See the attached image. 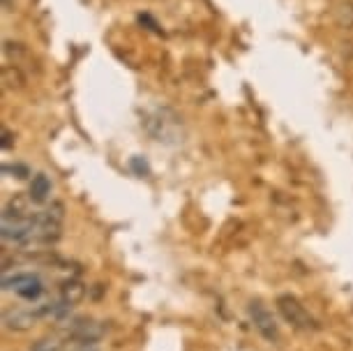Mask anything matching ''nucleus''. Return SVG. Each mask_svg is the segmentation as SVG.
<instances>
[{
	"mask_svg": "<svg viewBox=\"0 0 353 351\" xmlns=\"http://www.w3.org/2000/svg\"><path fill=\"white\" fill-rule=\"evenodd\" d=\"M77 351H88V347H79Z\"/></svg>",
	"mask_w": 353,
	"mask_h": 351,
	"instance_id": "nucleus-13",
	"label": "nucleus"
},
{
	"mask_svg": "<svg viewBox=\"0 0 353 351\" xmlns=\"http://www.w3.org/2000/svg\"><path fill=\"white\" fill-rule=\"evenodd\" d=\"M35 321H37L35 310L10 308L3 312V323H5V328H10V330H28Z\"/></svg>",
	"mask_w": 353,
	"mask_h": 351,
	"instance_id": "nucleus-5",
	"label": "nucleus"
},
{
	"mask_svg": "<svg viewBox=\"0 0 353 351\" xmlns=\"http://www.w3.org/2000/svg\"><path fill=\"white\" fill-rule=\"evenodd\" d=\"M28 197L32 203H37V206H42L51 199V178L46 174H35L30 181V188H28Z\"/></svg>",
	"mask_w": 353,
	"mask_h": 351,
	"instance_id": "nucleus-6",
	"label": "nucleus"
},
{
	"mask_svg": "<svg viewBox=\"0 0 353 351\" xmlns=\"http://www.w3.org/2000/svg\"><path fill=\"white\" fill-rule=\"evenodd\" d=\"M12 139H14V134H12V132L3 125V150H10L12 148Z\"/></svg>",
	"mask_w": 353,
	"mask_h": 351,
	"instance_id": "nucleus-12",
	"label": "nucleus"
},
{
	"mask_svg": "<svg viewBox=\"0 0 353 351\" xmlns=\"http://www.w3.org/2000/svg\"><path fill=\"white\" fill-rule=\"evenodd\" d=\"M65 347V342L61 340V337H56V335H49V337H42V340H37L35 344H32V349L30 351H63Z\"/></svg>",
	"mask_w": 353,
	"mask_h": 351,
	"instance_id": "nucleus-10",
	"label": "nucleus"
},
{
	"mask_svg": "<svg viewBox=\"0 0 353 351\" xmlns=\"http://www.w3.org/2000/svg\"><path fill=\"white\" fill-rule=\"evenodd\" d=\"M3 174L5 176H8V174H14V178H21V181H23V178H28L30 176V169L28 167H26V164H5V167H3Z\"/></svg>",
	"mask_w": 353,
	"mask_h": 351,
	"instance_id": "nucleus-11",
	"label": "nucleus"
},
{
	"mask_svg": "<svg viewBox=\"0 0 353 351\" xmlns=\"http://www.w3.org/2000/svg\"><path fill=\"white\" fill-rule=\"evenodd\" d=\"M85 284L81 280H74V277H70V280H65L61 284V291H58V296H61V301L65 305H77V303H81L85 298Z\"/></svg>",
	"mask_w": 353,
	"mask_h": 351,
	"instance_id": "nucleus-7",
	"label": "nucleus"
},
{
	"mask_svg": "<svg viewBox=\"0 0 353 351\" xmlns=\"http://www.w3.org/2000/svg\"><path fill=\"white\" fill-rule=\"evenodd\" d=\"M3 289L14 291L19 298H23V301H32V303H37L46 291L44 282L39 280V275H32V273L3 275Z\"/></svg>",
	"mask_w": 353,
	"mask_h": 351,
	"instance_id": "nucleus-2",
	"label": "nucleus"
},
{
	"mask_svg": "<svg viewBox=\"0 0 353 351\" xmlns=\"http://www.w3.org/2000/svg\"><path fill=\"white\" fill-rule=\"evenodd\" d=\"M0 77H3V88L5 90H21L23 86H26L23 70L19 68V65H14V63L3 65V70H0Z\"/></svg>",
	"mask_w": 353,
	"mask_h": 351,
	"instance_id": "nucleus-8",
	"label": "nucleus"
},
{
	"mask_svg": "<svg viewBox=\"0 0 353 351\" xmlns=\"http://www.w3.org/2000/svg\"><path fill=\"white\" fill-rule=\"evenodd\" d=\"M248 312H250V319L254 323V328L261 333L268 342H277L279 340V323L275 319V314L265 308L263 301H250L248 305Z\"/></svg>",
	"mask_w": 353,
	"mask_h": 351,
	"instance_id": "nucleus-4",
	"label": "nucleus"
},
{
	"mask_svg": "<svg viewBox=\"0 0 353 351\" xmlns=\"http://www.w3.org/2000/svg\"><path fill=\"white\" fill-rule=\"evenodd\" d=\"M275 305H277V312L282 314V319L286 323H291L293 328H298V330H314V328H319L316 319L307 312V308H305L296 296H291V294L277 296Z\"/></svg>",
	"mask_w": 353,
	"mask_h": 351,
	"instance_id": "nucleus-1",
	"label": "nucleus"
},
{
	"mask_svg": "<svg viewBox=\"0 0 353 351\" xmlns=\"http://www.w3.org/2000/svg\"><path fill=\"white\" fill-rule=\"evenodd\" d=\"M335 19H337V26H339V28L353 30V0H344V3H339V5H337Z\"/></svg>",
	"mask_w": 353,
	"mask_h": 351,
	"instance_id": "nucleus-9",
	"label": "nucleus"
},
{
	"mask_svg": "<svg viewBox=\"0 0 353 351\" xmlns=\"http://www.w3.org/2000/svg\"><path fill=\"white\" fill-rule=\"evenodd\" d=\"M106 330H109V326L102 321L77 319L68 326V335L77 347H95V344L106 335Z\"/></svg>",
	"mask_w": 353,
	"mask_h": 351,
	"instance_id": "nucleus-3",
	"label": "nucleus"
}]
</instances>
